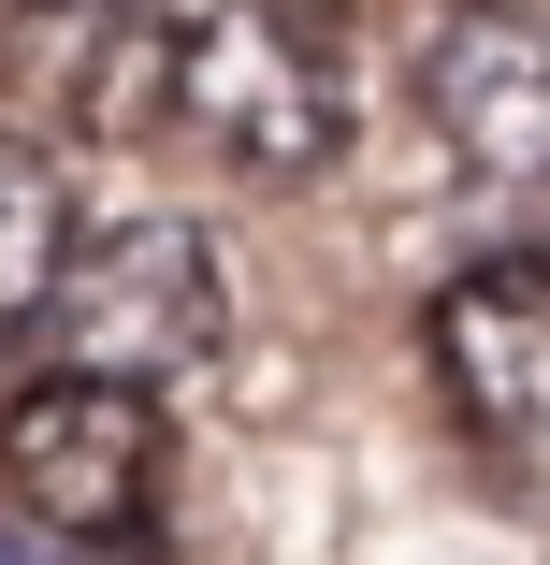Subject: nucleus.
<instances>
[{
	"mask_svg": "<svg viewBox=\"0 0 550 565\" xmlns=\"http://www.w3.org/2000/svg\"><path fill=\"white\" fill-rule=\"evenodd\" d=\"M44 333H58V363L160 392V377H203V363H217V333H233V276H217V247L188 233V217H117V233L73 247Z\"/></svg>",
	"mask_w": 550,
	"mask_h": 565,
	"instance_id": "nucleus-2",
	"label": "nucleus"
},
{
	"mask_svg": "<svg viewBox=\"0 0 550 565\" xmlns=\"http://www.w3.org/2000/svg\"><path fill=\"white\" fill-rule=\"evenodd\" d=\"M0 565H58V551H44V536H15V522H0Z\"/></svg>",
	"mask_w": 550,
	"mask_h": 565,
	"instance_id": "nucleus-8",
	"label": "nucleus"
},
{
	"mask_svg": "<svg viewBox=\"0 0 550 565\" xmlns=\"http://www.w3.org/2000/svg\"><path fill=\"white\" fill-rule=\"evenodd\" d=\"M420 102L478 174H550V15H507V0L450 15L420 44Z\"/></svg>",
	"mask_w": 550,
	"mask_h": 565,
	"instance_id": "nucleus-6",
	"label": "nucleus"
},
{
	"mask_svg": "<svg viewBox=\"0 0 550 565\" xmlns=\"http://www.w3.org/2000/svg\"><path fill=\"white\" fill-rule=\"evenodd\" d=\"M174 131L217 146L247 189H304L319 160L348 146V58L319 44L276 0H233V15L174 30Z\"/></svg>",
	"mask_w": 550,
	"mask_h": 565,
	"instance_id": "nucleus-1",
	"label": "nucleus"
},
{
	"mask_svg": "<svg viewBox=\"0 0 550 565\" xmlns=\"http://www.w3.org/2000/svg\"><path fill=\"white\" fill-rule=\"evenodd\" d=\"M0 493H15L30 536H73V551H117L160 493V392L131 377H30L15 406H0Z\"/></svg>",
	"mask_w": 550,
	"mask_h": 565,
	"instance_id": "nucleus-3",
	"label": "nucleus"
},
{
	"mask_svg": "<svg viewBox=\"0 0 550 565\" xmlns=\"http://www.w3.org/2000/svg\"><path fill=\"white\" fill-rule=\"evenodd\" d=\"M0 87H15V117H44L73 146H145V131H174V30L131 0H30L0 30Z\"/></svg>",
	"mask_w": 550,
	"mask_h": 565,
	"instance_id": "nucleus-4",
	"label": "nucleus"
},
{
	"mask_svg": "<svg viewBox=\"0 0 550 565\" xmlns=\"http://www.w3.org/2000/svg\"><path fill=\"white\" fill-rule=\"evenodd\" d=\"M420 363L464 435H550V262L507 247V262L450 276L420 319Z\"/></svg>",
	"mask_w": 550,
	"mask_h": 565,
	"instance_id": "nucleus-5",
	"label": "nucleus"
},
{
	"mask_svg": "<svg viewBox=\"0 0 550 565\" xmlns=\"http://www.w3.org/2000/svg\"><path fill=\"white\" fill-rule=\"evenodd\" d=\"M73 247H87V217H73V174H58L44 146H0V333H30V319L58 305Z\"/></svg>",
	"mask_w": 550,
	"mask_h": 565,
	"instance_id": "nucleus-7",
	"label": "nucleus"
}]
</instances>
